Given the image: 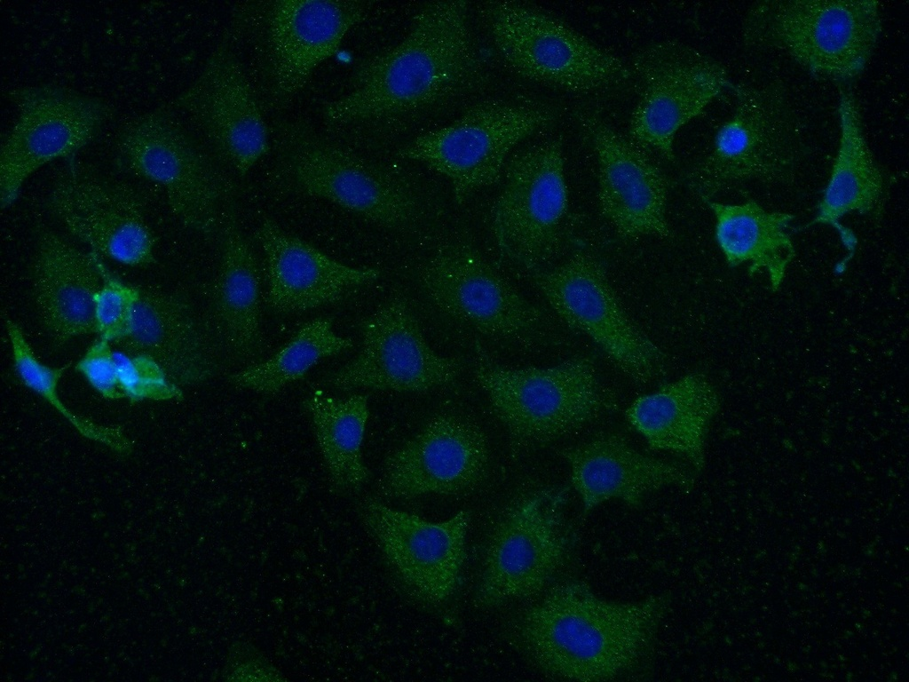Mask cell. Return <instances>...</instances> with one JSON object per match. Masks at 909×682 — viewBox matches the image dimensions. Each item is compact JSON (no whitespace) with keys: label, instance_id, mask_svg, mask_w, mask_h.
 Returning a JSON list of instances; mask_svg holds the SVG:
<instances>
[{"label":"cell","instance_id":"cell-1","mask_svg":"<svg viewBox=\"0 0 909 682\" xmlns=\"http://www.w3.org/2000/svg\"><path fill=\"white\" fill-rule=\"evenodd\" d=\"M465 1L425 3L407 35L362 61L346 93L327 102L324 120L344 127L408 120L477 90L485 79Z\"/></svg>","mask_w":909,"mask_h":682},{"label":"cell","instance_id":"cell-2","mask_svg":"<svg viewBox=\"0 0 909 682\" xmlns=\"http://www.w3.org/2000/svg\"><path fill=\"white\" fill-rule=\"evenodd\" d=\"M669 607L670 598L664 593L613 601L597 596L585 582L568 580L548 587L518 615L512 638L552 678L636 679L648 674Z\"/></svg>","mask_w":909,"mask_h":682},{"label":"cell","instance_id":"cell-3","mask_svg":"<svg viewBox=\"0 0 909 682\" xmlns=\"http://www.w3.org/2000/svg\"><path fill=\"white\" fill-rule=\"evenodd\" d=\"M366 10L360 1L249 2L236 8L230 33L249 43L265 100L283 107L337 52Z\"/></svg>","mask_w":909,"mask_h":682},{"label":"cell","instance_id":"cell-4","mask_svg":"<svg viewBox=\"0 0 909 682\" xmlns=\"http://www.w3.org/2000/svg\"><path fill=\"white\" fill-rule=\"evenodd\" d=\"M882 29L873 0H766L747 11V47L781 52L816 77L837 82L859 75Z\"/></svg>","mask_w":909,"mask_h":682},{"label":"cell","instance_id":"cell-5","mask_svg":"<svg viewBox=\"0 0 909 682\" xmlns=\"http://www.w3.org/2000/svg\"><path fill=\"white\" fill-rule=\"evenodd\" d=\"M477 353L476 380L506 428L513 455L570 433L613 405L588 356L547 368L510 369L479 347Z\"/></svg>","mask_w":909,"mask_h":682},{"label":"cell","instance_id":"cell-6","mask_svg":"<svg viewBox=\"0 0 909 682\" xmlns=\"http://www.w3.org/2000/svg\"><path fill=\"white\" fill-rule=\"evenodd\" d=\"M732 89L733 114L688 174L690 189L702 201L748 181L789 184L802 155L800 121L781 81Z\"/></svg>","mask_w":909,"mask_h":682},{"label":"cell","instance_id":"cell-7","mask_svg":"<svg viewBox=\"0 0 909 682\" xmlns=\"http://www.w3.org/2000/svg\"><path fill=\"white\" fill-rule=\"evenodd\" d=\"M280 163L296 187L388 229L405 227L421 212L412 185L308 123L282 122L272 134Z\"/></svg>","mask_w":909,"mask_h":682},{"label":"cell","instance_id":"cell-8","mask_svg":"<svg viewBox=\"0 0 909 682\" xmlns=\"http://www.w3.org/2000/svg\"><path fill=\"white\" fill-rule=\"evenodd\" d=\"M482 17L494 48L519 76L579 94L610 90L631 70L565 22L528 4L494 1Z\"/></svg>","mask_w":909,"mask_h":682},{"label":"cell","instance_id":"cell-9","mask_svg":"<svg viewBox=\"0 0 909 682\" xmlns=\"http://www.w3.org/2000/svg\"><path fill=\"white\" fill-rule=\"evenodd\" d=\"M115 148L134 174L161 186L186 226L212 235L230 189L206 146L166 107L136 115L118 130Z\"/></svg>","mask_w":909,"mask_h":682},{"label":"cell","instance_id":"cell-10","mask_svg":"<svg viewBox=\"0 0 909 682\" xmlns=\"http://www.w3.org/2000/svg\"><path fill=\"white\" fill-rule=\"evenodd\" d=\"M565 498V489H540L518 497L502 512L486 544L477 606L495 607L549 587L572 551Z\"/></svg>","mask_w":909,"mask_h":682},{"label":"cell","instance_id":"cell-11","mask_svg":"<svg viewBox=\"0 0 909 682\" xmlns=\"http://www.w3.org/2000/svg\"><path fill=\"white\" fill-rule=\"evenodd\" d=\"M555 119L547 107L493 99L478 103L451 123L402 147L400 157L447 178L457 204L496 183L511 151Z\"/></svg>","mask_w":909,"mask_h":682},{"label":"cell","instance_id":"cell-12","mask_svg":"<svg viewBox=\"0 0 909 682\" xmlns=\"http://www.w3.org/2000/svg\"><path fill=\"white\" fill-rule=\"evenodd\" d=\"M531 277L557 316L594 341L625 375L645 384L662 373L663 353L627 313L596 257L576 251Z\"/></svg>","mask_w":909,"mask_h":682},{"label":"cell","instance_id":"cell-13","mask_svg":"<svg viewBox=\"0 0 909 682\" xmlns=\"http://www.w3.org/2000/svg\"><path fill=\"white\" fill-rule=\"evenodd\" d=\"M8 98L17 114L1 144L2 208L16 200L38 169L92 142L112 115L104 99L57 84L20 87Z\"/></svg>","mask_w":909,"mask_h":682},{"label":"cell","instance_id":"cell-14","mask_svg":"<svg viewBox=\"0 0 909 682\" xmlns=\"http://www.w3.org/2000/svg\"><path fill=\"white\" fill-rule=\"evenodd\" d=\"M503 171L494 235L508 259L532 273L555 254L568 210L562 140L547 139L515 153Z\"/></svg>","mask_w":909,"mask_h":682},{"label":"cell","instance_id":"cell-15","mask_svg":"<svg viewBox=\"0 0 909 682\" xmlns=\"http://www.w3.org/2000/svg\"><path fill=\"white\" fill-rule=\"evenodd\" d=\"M641 92L628 125L630 140L674 162L677 131L732 86L713 58L676 40L650 44L632 61Z\"/></svg>","mask_w":909,"mask_h":682},{"label":"cell","instance_id":"cell-16","mask_svg":"<svg viewBox=\"0 0 909 682\" xmlns=\"http://www.w3.org/2000/svg\"><path fill=\"white\" fill-rule=\"evenodd\" d=\"M175 105L198 128L211 155L241 178L272 149L258 96L230 33L212 49Z\"/></svg>","mask_w":909,"mask_h":682},{"label":"cell","instance_id":"cell-17","mask_svg":"<svg viewBox=\"0 0 909 682\" xmlns=\"http://www.w3.org/2000/svg\"><path fill=\"white\" fill-rule=\"evenodd\" d=\"M417 277L439 311L488 337L526 341L546 325L544 313L469 244L440 246Z\"/></svg>","mask_w":909,"mask_h":682},{"label":"cell","instance_id":"cell-18","mask_svg":"<svg viewBox=\"0 0 909 682\" xmlns=\"http://www.w3.org/2000/svg\"><path fill=\"white\" fill-rule=\"evenodd\" d=\"M47 206L94 252L130 266L154 261L155 238L142 200L129 184L70 163L56 177Z\"/></svg>","mask_w":909,"mask_h":682},{"label":"cell","instance_id":"cell-19","mask_svg":"<svg viewBox=\"0 0 909 682\" xmlns=\"http://www.w3.org/2000/svg\"><path fill=\"white\" fill-rule=\"evenodd\" d=\"M360 331L358 354L328 377L337 390L422 392L449 384L460 373L458 359L441 356L430 346L403 296L378 306L361 322Z\"/></svg>","mask_w":909,"mask_h":682},{"label":"cell","instance_id":"cell-20","mask_svg":"<svg viewBox=\"0 0 909 682\" xmlns=\"http://www.w3.org/2000/svg\"><path fill=\"white\" fill-rule=\"evenodd\" d=\"M361 520L391 568L419 600L447 602L457 589L466 557L468 511L432 522L369 498Z\"/></svg>","mask_w":909,"mask_h":682},{"label":"cell","instance_id":"cell-21","mask_svg":"<svg viewBox=\"0 0 909 682\" xmlns=\"http://www.w3.org/2000/svg\"><path fill=\"white\" fill-rule=\"evenodd\" d=\"M578 121L597 162V200L602 215L624 239L672 235L667 216L668 181L644 150L598 115L583 111Z\"/></svg>","mask_w":909,"mask_h":682},{"label":"cell","instance_id":"cell-22","mask_svg":"<svg viewBox=\"0 0 909 682\" xmlns=\"http://www.w3.org/2000/svg\"><path fill=\"white\" fill-rule=\"evenodd\" d=\"M489 463L487 439L469 419L440 414L384 461L382 494L409 499L423 495H458L474 488Z\"/></svg>","mask_w":909,"mask_h":682},{"label":"cell","instance_id":"cell-23","mask_svg":"<svg viewBox=\"0 0 909 682\" xmlns=\"http://www.w3.org/2000/svg\"><path fill=\"white\" fill-rule=\"evenodd\" d=\"M255 238L265 256L267 304L278 313L333 304L381 274L376 268L339 262L271 219L259 225Z\"/></svg>","mask_w":909,"mask_h":682},{"label":"cell","instance_id":"cell-24","mask_svg":"<svg viewBox=\"0 0 909 682\" xmlns=\"http://www.w3.org/2000/svg\"><path fill=\"white\" fill-rule=\"evenodd\" d=\"M585 517L610 500L638 508L652 492L667 487L690 490L693 476L684 467L635 449L619 433H603L560 452Z\"/></svg>","mask_w":909,"mask_h":682},{"label":"cell","instance_id":"cell-25","mask_svg":"<svg viewBox=\"0 0 909 682\" xmlns=\"http://www.w3.org/2000/svg\"><path fill=\"white\" fill-rule=\"evenodd\" d=\"M139 290L128 329L115 341L125 354L154 359L178 385L216 376L217 350L188 302L164 291Z\"/></svg>","mask_w":909,"mask_h":682},{"label":"cell","instance_id":"cell-26","mask_svg":"<svg viewBox=\"0 0 909 682\" xmlns=\"http://www.w3.org/2000/svg\"><path fill=\"white\" fill-rule=\"evenodd\" d=\"M103 268L98 260L58 234L43 231L37 240L32 286L40 318L55 344L97 333L94 298Z\"/></svg>","mask_w":909,"mask_h":682},{"label":"cell","instance_id":"cell-27","mask_svg":"<svg viewBox=\"0 0 909 682\" xmlns=\"http://www.w3.org/2000/svg\"><path fill=\"white\" fill-rule=\"evenodd\" d=\"M838 115L840 137L830 176L808 226L834 227L852 248V237L840 224L849 213L879 219L888 197L889 183L866 141L860 109L853 91L840 88Z\"/></svg>","mask_w":909,"mask_h":682},{"label":"cell","instance_id":"cell-28","mask_svg":"<svg viewBox=\"0 0 909 682\" xmlns=\"http://www.w3.org/2000/svg\"><path fill=\"white\" fill-rule=\"evenodd\" d=\"M717 408L716 393L707 378L691 373L637 397L625 416L651 448L676 453L700 471L707 432Z\"/></svg>","mask_w":909,"mask_h":682},{"label":"cell","instance_id":"cell-29","mask_svg":"<svg viewBox=\"0 0 909 682\" xmlns=\"http://www.w3.org/2000/svg\"><path fill=\"white\" fill-rule=\"evenodd\" d=\"M261 277L256 257L237 225L225 226L220 264L214 287V313L218 337L239 361L262 352Z\"/></svg>","mask_w":909,"mask_h":682},{"label":"cell","instance_id":"cell-30","mask_svg":"<svg viewBox=\"0 0 909 682\" xmlns=\"http://www.w3.org/2000/svg\"><path fill=\"white\" fill-rule=\"evenodd\" d=\"M703 202L715 217V239L727 265L747 263L749 276L765 272L771 289L779 290L795 257L787 231L794 216L768 211L753 199L738 204Z\"/></svg>","mask_w":909,"mask_h":682},{"label":"cell","instance_id":"cell-31","mask_svg":"<svg viewBox=\"0 0 909 682\" xmlns=\"http://www.w3.org/2000/svg\"><path fill=\"white\" fill-rule=\"evenodd\" d=\"M304 408L332 485L344 493L360 490L369 477L361 451L368 396L338 399L314 393L304 400Z\"/></svg>","mask_w":909,"mask_h":682},{"label":"cell","instance_id":"cell-32","mask_svg":"<svg viewBox=\"0 0 909 682\" xmlns=\"http://www.w3.org/2000/svg\"><path fill=\"white\" fill-rule=\"evenodd\" d=\"M352 346V339L335 332L330 318H316L303 324L271 357L230 374L227 380L238 388L274 394L301 379L320 360Z\"/></svg>","mask_w":909,"mask_h":682},{"label":"cell","instance_id":"cell-33","mask_svg":"<svg viewBox=\"0 0 909 682\" xmlns=\"http://www.w3.org/2000/svg\"><path fill=\"white\" fill-rule=\"evenodd\" d=\"M5 327L10 339L14 368L28 388L42 396L84 437L99 442L119 454H129L132 444L120 425H104L73 413L58 396L56 387L67 366L51 368L34 353L21 328L9 318Z\"/></svg>","mask_w":909,"mask_h":682},{"label":"cell","instance_id":"cell-34","mask_svg":"<svg viewBox=\"0 0 909 682\" xmlns=\"http://www.w3.org/2000/svg\"><path fill=\"white\" fill-rule=\"evenodd\" d=\"M115 357L122 390L130 402L182 399L179 385L154 359L143 354L115 353Z\"/></svg>","mask_w":909,"mask_h":682},{"label":"cell","instance_id":"cell-35","mask_svg":"<svg viewBox=\"0 0 909 682\" xmlns=\"http://www.w3.org/2000/svg\"><path fill=\"white\" fill-rule=\"evenodd\" d=\"M103 278L94 298L96 329L99 337L115 342L128 329L140 290L104 272Z\"/></svg>","mask_w":909,"mask_h":682},{"label":"cell","instance_id":"cell-36","mask_svg":"<svg viewBox=\"0 0 909 682\" xmlns=\"http://www.w3.org/2000/svg\"><path fill=\"white\" fill-rule=\"evenodd\" d=\"M109 341L98 337L77 362L75 369L82 373L91 385L104 398H125L122 390L118 369Z\"/></svg>","mask_w":909,"mask_h":682},{"label":"cell","instance_id":"cell-37","mask_svg":"<svg viewBox=\"0 0 909 682\" xmlns=\"http://www.w3.org/2000/svg\"><path fill=\"white\" fill-rule=\"evenodd\" d=\"M280 672L254 646L236 643L230 649L224 675L227 680H281Z\"/></svg>","mask_w":909,"mask_h":682}]
</instances>
